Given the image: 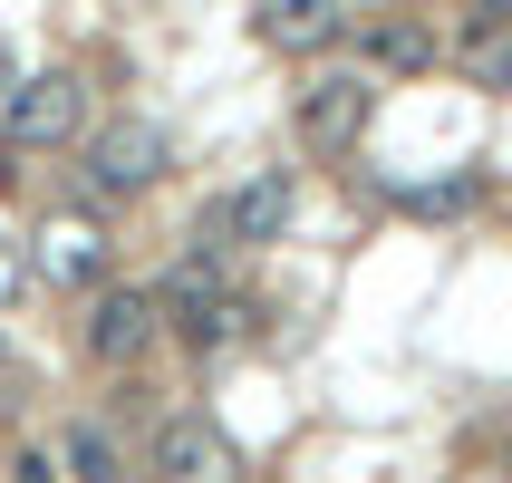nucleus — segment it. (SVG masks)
I'll use <instances>...</instances> for the list:
<instances>
[{"mask_svg":"<svg viewBox=\"0 0 512 483\" xmlns=\"http://www.w3.org/2000/svg\"><path fill=\"white\" fill-rule=\"evenodd\" d=\"M87 116V87L68 78V68H39V78H20L10 97H0V155H39V145H68Z\"/></svg>","mask_w":512,"mask_h":483,"instance_id":"obj_1","label":"nucleus"},{"mask_svg":"<svg viewBox=\"0 0 512 483\" xmlns=\"http://www.w3.org/2000/svg\"><path fill=\"white\" fill-rule=\"evenodd\" d=\"M155 174H165V136H155L145 116H116L107 136L87 145V194H97V203H116V194H145Z\"/></svg>","mask_w":512,"mask_h":483,"instance_id":"obj_2","label":"nucleus"},{"mask_svg":"<svg viewBox=\"0 0 512 483\" xmlns=\"http://www.w3.org/2000/svg\"><path fill=\"white\" fill-rule=\"evenodd\" d=\"M290 213H300L290 174H281V165H261V174H242V184H232V194L213 203L203 223H213V232L232 242V252H242V242H281V232H290Z\"/></svg>","mask_w":512,"mask_h":483,"instance_id":"obj_3","label":"nucleus"},{"mask_svg":"<svg viewBox=\"0 0 512 483\" xmlns=\"http://www.w3.org/2000/svg\"><path fill=\"white\" fill-rule=\"evenodd\" d=\"M165 310H155V290H97L87 300V358L97 368H136L145 348H155Z\"/></svg>","mask_w":512,"mask_h":483,"instance_id":"obj_4","label":"nucleus"},{"mask_svg":"<svg viewBox=\"0 0 512 483\" xmlns=\"http://www.w3.org/2000/svg\"><path fill=\"white\" fill-rule=\"evenodd\" d=\"M368 116H377L368 78H310L300 87V145H319V155H348V145L368 136Z\"/></svg>","mask_w":512,"mask_h":483,"instance_id":"obj_5","label":"nucleus"},{"mask_svg":"<svg viewBox=\"0 0 512 483\" xmlns=\"http://www.w3.org/2000/svg\"><path fill=\"white\" fill-rule=\"evenodd\" d=\"M155 474L165 483H242V455L223 445L213 416H165L155 426Z\"/></svg>","mask_w":512,"mask_h":483,"instance_id":"obj_6","label":"nucleus"},{"mask_svg":"<svg viewBox=\"0 0 512 483\" xmlns=\"http://www.w3.org/2000/svg\"><path fill=\"white\" fill-rule=\"evenodd\" d=\"M107 223L97 213H58L49 232H39V281H58V290H97L107 281Z\"/></svg>","mask_w":512,"mask_h":483,"instance_id":"obj_7","label":"nucleus"},{"mask_svg":"<svg viewBox=\"0 0 512 483\" xmlns=\"http://www.w3.org/2000/svg\"><path fill=\"white\" fill-rule=\"evenodd\" d=\"M339 0H252V39L261 49H281V58H310V49H329L339 39Z\"/></svg>","mask_w":512,"mask_h":483,"instance_id":"obj_8","label":"nucleus"},{"mask_svg":"<svg viewBox=\"0 0 512 483\" xmlns=\"http://www.w3.org/2000/svg\"><path fill=\"white\" fill-rule=\"evenodd\" d=\"M368 58H377V68H426L435 39H426L416 20H368Z\"/></svg>","mask_w":512,"mask_h":483,"instance_id":"obj_9","label":"nucleus"},{"mask_svg":"<svg viewBox=\"0 0 512 483\" xmlns=\"http://www.w3.org/2000/svg\"><path fill=\"white\" fill-rule=\"evenodd\" d=\"M464 68H474V87H512V29L503 39H464Z\"/></svg>","mask_w":512,"mask_h":483,"instance_id":"obj_10","label":"nucleus"},{"mask_svg":"<svg viewBox=\"0 0 512 483\" xmlns=\"http://www.w3.org/2000/svg\"><path fill=\"white\" fill-rule=\"evenodd\" d=\"M68 464H78V483H116V455H107V435H97V426L68 435Z\"/></svg>","mask_w":512,"mask_h":483,"instance_id":"obj_11","label":"nucleus"},{"mask_svg":"<svg viewBox=\"0 0 512 483\" xmlns=\"http://www.w3.org/2000/svg\"><path fill=\"white\" fill-rule=\"evenodd\" d=\"M512 29V0H464V39H503Z\"/></svg>","mask_w":512,"mask_h":483,"instance_id":"obj_12","label":"nucleus"},{"mask_svg":"<svg viewBox=\"0 0 512 483\" xmlns=\"http://www.w3.org/2000/svg\"><path fill=\"white\" fill-rule=\"evenodd\" d=\"M20 281H29V261H20V242H0V310L20 300Z\"/></svg>","mask_w":512,"mask_h":483,"instance_id":"obj_13","label":"nucleus"},{"mask_svg":"<svg viewBox=\"0 0 512 483\" xmlns=\"http://www.w3.org/2000/svg\"><path fill=\"white\" fill-rule=\"evenodd\" d=\"M10 483H49V455H20V464H10Z\"/></svg>","mask_w":512,"mask_h":483,"instance_id":"obj_14","label":"nucleus"},{"mask_svg":"<svg viewBox=\"0 0 512 483\" xmlns=\"http://www.w3.org/2000/svg\"><path fill=\"white\" fill-rule=\"evenodd\" d=\"M0 87H10V49H0Z\"/></svg>","mask_w":512,"mask_h":483,"instance_id":"obj_15","label":"nucleus"},{"mask_svg":"<svg viewBox=\"0 0 512 483\" xmlns=\"http://www.w3.org/2000/svg\"><path fill=\"white\" fill-rule=\"evenodd\" d=\"M0 358H10V348H0Z\"/></svg>","mask_w":512,"mask_h":483,"instance_id":"obj_16","label":"nucleus"}]
</instances>
